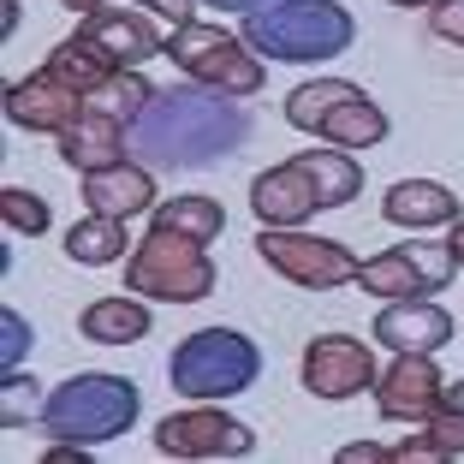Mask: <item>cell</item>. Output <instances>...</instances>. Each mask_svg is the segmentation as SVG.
Listing matches in <instances>:
<instances>
[{
	"mask_svg": "<svg viewBox=\"0 0 464 464\" xmlns=\"http://www.w3.org/2000/svg\"><path fill=\"white\" fill-rule=\"evenodd\" d=\"M250 143V113L238 96H220L203 83L179 78L155 90L150 108L131 120V155L155 173H191V167H215Z\"/></svg>",
	"mask_w": 464,
	"mask_h": 464,
	"instance_id": "6da1fadb",
	"label": "cell"
},
{
	"mask_svg": "<svg viewBox=\"0 0 464 464\" xmlns=\"http://www.w3.org/2000/svg\"><path fill=\"white\" fill-rule=\"evenodd\" d=\"M357 191H363V167L340 143H328V150H298L280 167H262L250 179V208L262 227H304L322 208L357 203Z\"/></svg>",
	"mask_w": 464,
	"mask_h": 464,
	"instance_id": "7a4b0ae2",
	"label": "cell"
},
{
	"mask_svg": "<svg viewBox=\"0 0 464 464\" xmlns=\"http://www.w3.org/2000/svg\"><path fill=\"white\" fill-rule=\"evenodd\" d=\"M238 36L256 48L262 60H280V66H315V60H334L357 42V18L345 13L340 0H274L245 13Z\"/></svg>",
	"mask_w": 464,
	"mask_h": 464,
	"instance_id": "3957f363",
	"label": "cell"
},
{
	"mask_svg": "<svg viewBox=\"0 0 464 464\" xmlns=\"http://www.w3.org/2000/svg\"><path fill=\"white\" fill-rule=\"evenodd\" d=\"M137 382L131 375H108V369H83L72 382H60L42 399V435L48 440H72V447H108L137 423Z\"/></svg>",
	"mask_w": 464,
	"mask_h": 464,
	"instance_id": "277c9868",
	"label": "cell"
},
{
	"mask_svg": "<svg viewBox=\"0 0 464 464\" xmlns=\"http://www.w3.org/2000/svg\"><path fill=\"white\" fill-rule=\"evenodd\" d=\"M220 286V268L208 256V245L185 238V232L150 227L125 256V292L150 304H203Z\"/></svg>",
	"mask_w": 464,
	"mask_h": 464,
	"instance_id": "5b68a950",
	"label": "cell"
},
{
	"mask_svg": "<svg viewBox=\"0 0 464 464\" xmlns=\"http://www.w3.org/2000/svg\"><path fill=\"white\" fill-rule=\"evenodd\" d=\"M256 375H262V352L238 328H197L167 357V382H173L179 399H238L256 387Z\"/></svg>",
	"mask_w": 464,
	"mask_h": 464,
	"instance_id": "8992f818",
	"label": "cell"
},
{
	"mask_svg": "<svg viewBox=\"0 0 464 464\" xmlns=\"http://www.w3.org/2000/svg\"><path fill=\"white\" fill-rule=\"evenodd\" d=\"M286 125L322 137V143H340V150H375V143H387L382 102H369V90L352 83V78L298 83V90L286 96Z\"/></svg>",
	"mask_w": 464,
	"mask_h": 464,
	"instance_id": "52a82bcc",
	"label": "cell"
},
{
	"mask_svg": "<svg viewBox=\"0 0 464 464\" xmlns=\"http://www.w3.org/2000/svg\"><path fill=\"white\" fill-rule=\"evenodd\" d=\"M167 60L179 66V78L203 83V90H220V96H262V83H268V66L262 54L250 48L245 36H232L227 24H173L167 36Z\"/></svg>",
	"mask_w": 464,
	"mask_h": 464,
	"instance_id": "ba28073f",
	"label": "cell"
},
{
	"mask_svg": "<svg viewBox=\"0 0 464 464\" xmlns=\"http://www.w3.org/2000/svg\"><path fill=\"white\" fill-rule=\"evenodd\" d=\"M256 256L268 262L280 280H292V286H304V292L357 286V268H363V262L352 256V245L322 238V232H304V227H262L256 232Z\"/></svg>",
	"mask_w": 464,
	"mask_h": 464,
	"instance_id": "9c48e42d",
	"label": "cell"
},
{
	"mask_svg": "<svg viewBox=\"0 0 464 464\" xmlns=\"http://www.w3.org/2000/svg\"><path fill=\"white\" fill-rule=\"evenodd\" d=\"M155 452L161 459H250L256 429L220 411V399H191L185 411L155 423Z\"/></svg>",
	"mask_w": 464,
	"mask_h": 464,
	"instance_id": "30bf717a",
	"label": "cell"
},
{
	"mask_svg": "<svg viewBox=\"0 0 464 464\" xmlns=\"http://www.w3.org/2000/svg\"><path fill=\"white\" fill-rule=\"evenodd\" d=\"M452 274H459V256L452 245H387L382 256H369L357 268V286L369 298H435V292L452 286Z\"/></svg>",
	"mask_w": 464,
	"mask_h": 464,
	"instance_id": "8fae6325",
	"label": "cell"
},
{
	"mask_svg": "<svg viewBox=\"0 0 464 464\" xmlns=\"http://www.w3.org/2000/svg\"><path fill=\"white\" fill-rule=\"evenodd\" d=\"M298 382H304V393L340 405V399L375 393V382H382V363H375V352H369L363 340H352V334H322V340L304 345Z\"/></svg>",
	"mask_w": 464,
	"mask_h": 464,
	"instance_id": "7c38bea8",
	"label": "cell"
},
{
	"mask_svg": "<svg viewBox=\"0 0 464 464\" xmlns=\"http://www.w3.org/2000/svg\"><path fill=\"white\" fill-rule=\"evenodd\" d=\"M440 393H447V375H440L435 352H399L382 369V382H375V411H382V423H417L423 429L440 411Z\"/></svg>",
	"mask_w": 464,
	"mask_h": 464,
	"instance_id": "4fadbf2b",
	"label": "cell"
},
{
	"mask_svg": "<svg viewBox=\"0 0 464 464\" xmlns=\"http://www.w3.org/2000/svg\"><path fill=\"white\" fill-rule=\"evenodd\" d=\"M96 96H83L78 83H66L48 60H42L30 78H18L13 90H6V120L18 125V131H42V137H60L72 120H78L83 108H90Z\"/></svg>",
	"mask_w": 464,
	"mask_h": 464,
	"instance_id": "5bb4252c",
	"label": "cell"
},
{
	"mask_svg": "<svg viewBox=\"0 0 464 464\" xmlns=\"http://www.w3.org/2000/svg\"><path fill=\"white\" fill-rule=\"evenodd\" d=\"M60 161H66L78 179L83 173H102V167L131 161V120H125L113 102H108V108L90 102V108L60 131Z\"/></svg>",
	"mask_w": 464,
	"mask_h": 464,
	"instance_id": "9a60e30c",
	"label": "cell"
},
{
	"mask_svg": "<svg viewBox=\"0 0 464 464\" xmlns=\"http://www.w3.org/2000/svg\"><path fill=\"white\" fill-rule=\"evenodd\" d=\"M78 36L90 42V48H102V54L113 60L120 72H137L143 60H155V54H167V36L150 24L143 13H131V6H96V13H83L78 18Z\"/></svg>",
	"mask_w": 464,
	"mask_h": 464,
	"instance_id": "2e32d148",
	"label": "cell"
},
{
	"mask_svg": "<svg viewBox=\"0 0 464 464\" xmlns=\"http://www.w3.org/2000/svg\"><path fill=\"white\" fill-rule=\"evenodd\" d=\"M375 340L387 352H440L452 340V315L435 298H387V310L375 315Z\"/></svg>",
	"mask_w": 464,
	"mask_h": 464,
	"instance_id": "e0dca14e",
	"label": "cell"
},
{
	"mask_svg": "<svg viewBox=\"0 0 464 464\" xmlns=\"http://www.w3.org/2000/svg\"><path fill=\"white\" fill-rule=\"evenodd\" d=\"M161 203L155 197V167H143L131 155V161L120 167H102V173H83V208H96V215H150V208Z\"/></svg>",
	"mask_w": 464,
	"mask_h": 464,
	"instance_id": "ac0fdd59",
	"label": "cell"
},
{
	"mask_svg": "<svg viewBox=\"0 0 464 464\" xmlns=\"http://www.w3.org/2000/svg\"><path fill=\"white\" fill-rule=\"evenodd\" d=\"M459 215H464V203L440 185V179H399V185H387V197H382V220L387 227H405V232L452 227Z\"/></svg>",
	"mask_w": 464,
	"mask_h": 464,
	"instance_id": "d6986e66",
	"label": "cell"
},
{
	"mask_svg": "<svg viewBox=\"0 0 464 464\" xmlns=\"http://www.w3.org/2000/svg\"><path fill=\"white\" fill-rule=\"evenodd\" d=\"M150 328H155L150 298H137V292L131 298H96L78 315V334L96 345H137V340H150Z\"/></svg>",
	"mask_w": 464,
	"mask_h": 464,
	"instance_id": "ffe728a7",
	"label": "cell"
},
{
	"mask_svg": "<svg viewBox=\"0 0 464 464\" xmlns=\"http://www.w3.org/2000/svg\"><path fill=\"white\" fill-rule=\"evenodd\" d=\"M66 256L83 262V268L125 262V256H131V232H125L120 215H96V208H83V220L66 232Z\"/></svg>",
	"mask_w": 464,
	"mask_h": 464,
	"instance_id": "44dd1931",
	"label": "cell"
},
{
	"mask_svg": "<svg viewBox=\"0 0 464 464\" xmlns=\"http://www.w3.org/2000/svg\"><path fill=\"white\" fill-rule=\"evenodd\" d=\"M150 227H161V232H185V238H197V245H215L220 232H227V208H220L215 197H197V191H185V197H161V203L150 208Z\"/></svg>",
	"mask_w": 464,
	"mask_h": 464,
	"instance_id": "7402d4cb",
	"label": "cell"
},
{
	"mask_svg": "<svg viewBox=\"0 0 464 464\" xmlns=\"http://www.w3.org/2000/svg\"><path fill=\"white\" fill-rule=\"evenodd\" d=\"M0 220H6V232L42 238V232L54 227V208H48V197L24 191V185H6V191H0Z\"/></svg>",
	"mask_w": 464,
	"mask_h": 464,
	"instance_id": "603a6c76",
	"label": "cell"
},
{
	"mask_svg": "<svg viewBox=\"0 0 464 464\" xmlns=\"http://www.w3.org/2000/svg\"><path fill=\"white\" fill-rule=\"evenodd\" d=\"M423 435H429V447L440 452V464H452V459H464V411H452V405H440L435 417L423 423Z\"/></svg>",
	"mask_w": 464,
	"mask_h": 464,
	"instance_id": "cb8c5ba5",
	"label": "cell"
},
{
	"mask_svg": "<svg viewBox=\"0 0 464 464\" xmlns=\"http://www.w3.org/2000/svg\"><path fill=\"white\" fill-rule=\"evenodd\" d=\"M0 334H6V345H0V363H6V375H13L18 363L30 357V345H36V334H30V322L18 310H0Z\"/></svg>",
	"mask_w": 464,
	"mask_h": 464,
	"instance_id": "d4e9b609",
	"label": "cell"
},
{
	"mask_svg": "<svg viewBox=\"0 0 464 464\" xmlns=\"http://www.w3.org/2000/svg\"><path fill=\"white\" fill-rule=\"evenodd\" d=\"M429 30L440 42H452V48H464V0H435L429 6Z\"/></svg>",
	"mask_w": 464,
	"mask_h": 464,
	"instance_id": "484cf974",
	"label": "cell"
},
{
	"mask_svg": "<svg viewBox=\"0 0 464 464\" xmlns=\"http://www.w3.org/2000/svg\"><path fill=\"white\" fill-rule=\"evenodd\" d=\"M24 375H18V369H13V375H6V387H0V393H6V411H0V417H6V429H18V423H24V417H36V411H24L30 405V393H24Z\"/></svg>",
	"mask_w": 464,
	"mask_h": 464,
	"instance_id": "4316f807",
	"label": "cell"
},
{
	"mask_svg": "<svg viewBox=\"0 0 464 464\" xmlns=\"http://www.w3.org/2000/svg\"><path fill=\"white\" fill-rule=\"evenodd\" d=\"M131 6H143V13L167 18V24H191V13H197V0H131Z\"/></svg>",
	"mask_w": 464,
	"mask_h": 464,
	"instance_id": "83f0119b",
	"label": "cell"
},
{
	"mask_svg": "<svg viewBox=\"0 0 464 464\" xmlns=\"http://www.w3.org/2000/svg\"><path fill=\"white\" fill-rule=\"evenodd\" d=\"M340 459H345V464H363V459H369V464H382V459H387V447H375V440H357V447H345Z\"/></svg>",
	"mask_w": 464,
	"mask_h": 464,
	"instance_id": "f1b7e54d",
	"label": "cell"
},
{
	"mask_svg": "<svg viewBox=\"0 0 464 464\" xmlns=\"http://www.w3.org/2000/svg\"><path fill=\"white\" fill-rule=\"evenodd\" d=\"M203 6H227V13H256V6H274V0H203Z\"/></svg>",
	"mask_w": 464,
	"mask_h": 464,
	"instance_id": "f546056e",
	"label": "cell"
},
{
	"mask_svg": "<svg viewBox=\"0 0 464 464\" xmlns=\"http://www.w3.org/2000/svg\"><path fill=\"white\" fill-rule=\"evenodd\" d=\"M447 245H452V256H459V268H464V215L447 227Z\"/></svg>",
	"mask_w": 464,
	"mask_h": 464,
	"instance_id": "4dcf8cb0",
	"label": "cell"
},
{
	"mask_svg": "<svg viewBox=\"0 0 464 464\" xmlns=\"http://www.w3.org/2000/svg\"><path fill=\"white\" fill-rule=\"evenodd\" d=\"M440 405H452V411H464V382H447V393H440Z\"/></svg>",
	"mask_w": 464,
	"mask_h": 464,
	"instance_id": "1f68e13d",
	"label": "cell"
},
{
	"mask_svg": "<svg viewBox=\"0 0 464 464\" xmlns=\"http://www.w3.org/2000/svg\"><path fill=\"white\" fill-rule=\"evenodd\" d=\"M60 6H72V13L83 18V13H96V6H113V0H60Z\"/></svg>",
	"mask_w": 464,
	"mask_h": 464,
	"instance_id": "d6a6232c",
	"label": "cell"
},
{
	"mask_svg": "<svg viewBox=\"0 0 464 464\" xmlns=\"http://www.w3.org/2000/svg\"><path fill=\"white\" fill-rule=\"evenodd\" d=\"M393 6H423V13H429V6H435V0H393Z\"/></svg>",
	"mask_w": 464,
	"mask_h": 464,
	"instance_id": "836d02e7",
	"label": "cell"
}]
</instances>
